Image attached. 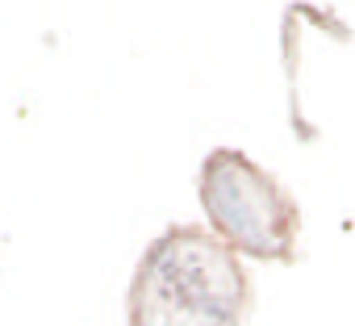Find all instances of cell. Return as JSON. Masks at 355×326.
I'll use <instances>...</instances> for the list:
<instances>
[{
    "instance_id": "1",
    "label": "cell",
    "mask_w": 355,
    "mask_h": 326,
    "mask_svg": "<svg viewBox=\"0 0 355 326\" xmlns=\"http://www.w3.org/2000/svg\"><path fill=\"white\" fill-rule=\"evenodd\" d=\"M247 309L251 280L239 255L193 222L150 239L125 289L130 326H239Z\"/></svg>"
},
{
    "instance_id": "2",
    "label": "cell",
    "mask_w": 355,
    "mask_h": 326,
    "mask_svg": "<svg viewBox=\"0 0 355 326\" xmlns=\"http://www.w3.org/2000/svg\"><path fill=\"white\" fill-rule=\"evenodd\" d=\"M197 193L214 234L239 255L293 264L301 243V205L239 146H214L201 159Z\"/></svg>"
}]
</instances>
